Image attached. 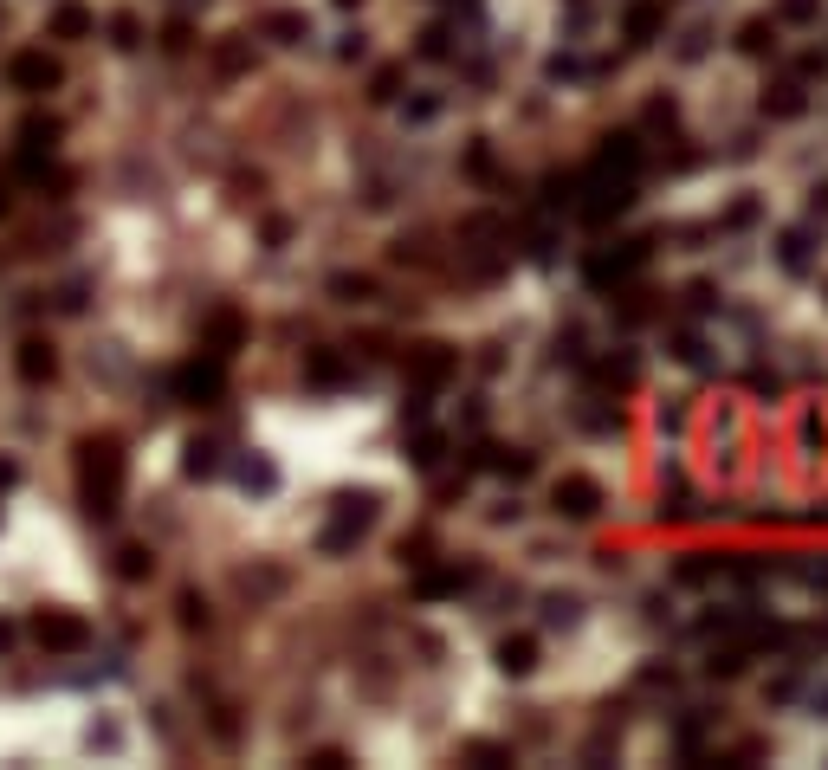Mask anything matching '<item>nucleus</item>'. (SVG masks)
Returning <instances> with one entry per match:
<instances>
[{
  "instance_id": "f03ea898",
  "label": "nucleus",
  "mask_w": 828,
  "mask_h": 770,
  "mask_svg": "<svg viewBox=\"0 0 828 770\" xmlns=\"http://www.w3.org/2000/svg\"><path fill=\"white\" fill-rule=\"evenodd\" d=\"M33 641L46 654H85L91 648V628H85V615H72V609H46L33 622Z\"/></svg>"
},
{
  "instance_id": "39448f33",
  "label": "nucleus",
  "mask_w": 828,
  "mask_h": 770,
  "mask_svg": "<svg viewBox=\"0 0 828 770\" xmlns=\"http://www.w3.org/2000/svg\"><path fill=\"white\" fill-rule=\"evenodd\" d=\"M91 26H98V20H91L85 7H59V13H52V39H72V46H78V39H91Z\"/></svg>"
},
{
  "instance_id": "1a4fd4ad",
  "label": "nucleus",
  "mask_w": 828,
  "mask_h": 770,
  "mask_svg": "<svg viewBox=\"0 0 828 770\" xmlns=\"http://www.w3.org/2000/svg\"><path fill=\"white\" fill-rule=\"evenodd\" d=\"M13 479H20V466H13V460H0V486H13Z\"/></svg>"
},
{
  "instance_id": "20e7f679",
  "label": "nucleus",
  "mask_w": 828,
  "mask_h": 770,
  "mask_svg": "<svg viewBox=\"0 0 828 770\" xmlns=\"http://www.w3.org/2000/svg\"><path fill=\"white\" fill-rule=\"evenodd\" d=\"M13 369H20V382H33V389H39V382L59 376V356H52L46 337H26L20 350H13Z\"/></svg>"
},
{
  "instance_id": "0eeeda50",
  "label": "nucleus",
  "mask_w": 828,
  "mask_h": 770,
  "mask_svg": "<svg viewBox=\"0 0 828 770\" xmlns=\"http://www.w3.org/2000/svg\"><path fill=\"white\" fill-rule=\"evenodd\" d=\"M20 136H26V149H52L59 123H52V117H26V123H20Z\"/></svg>"
},
{
  "instance_id": "6e6552de",
  "label": "nucleus",
  "mask_w": 828,
  "mask_h": 770,
  "mask_svg": "<svg viewBox=\"0 0 828 770\" xmlns=\"http://www.w3.org/2000/svg\"><path fill=\"white\" fill-rule=\"evenodd\" d=\"M110 33H117V46H130V39H136V20H130V13H117V20H110Z\"/></svg>"
},
{
  "instance_id": "9d476101",
  "label": "nucleus",
  "mask_w": 828,
  "mask_h": 770,
  "mask_svg": "<svg viewBox=\"0 0 828 770\" xmlns=\"http://www.w3.org/2000/svg\"><path fill=\"white\" fill-rule=\"evenodd\" d=\"M0 214H7V188H0Z\"/></svg>"
},
{
  "instance_id": "423d86ee",
  "label": "nucleus",
  "mask_w": 828,
  "mask_h": 770,
  "mask_svg": "<svg viewBox=\"0 0 828 770\" xmlns=\"http://www.w3.org/2000/svg\"><path fill=\"white\" fill-rule=\"evenodd\" d=\"M149 570H156V557H149V550L143 544H130V550H117V576H123V583H143V576Z\"/></svg>"
},
{
  "instance_id": "7ed1b4c3",
  "label": "nucleus",
  "mask_w": 828,
  "mask_h": 770,
  "mask_svg": "<svg viewBox=\"0 0 828 770\" xmlns=\"http://www.w3.org/2000/svg\"><path fill=\"white\" fill-rule=\"evenodd\" d=\"M7 85L26 91V98H39V91H59L65 72H59L52 52H13V59H7Z\"/></svg>"
},
{
  "instance_id": "f257e3e1",
  "label": "nucleus",
  "mask_w": 828,
  "mask_h": 770,
  "mask_svg": "<svg viewBox=\"0 0 828 770\" xmlns=\"http://www.w3.org/2000/svg\"><path fill=\"white\" fill-rule=\"evenodd\" d=\"M78 486H85L91 518H110V512H117V499H123V447L110 434L78 447Z\"/></svg>"
}]
</instances>
